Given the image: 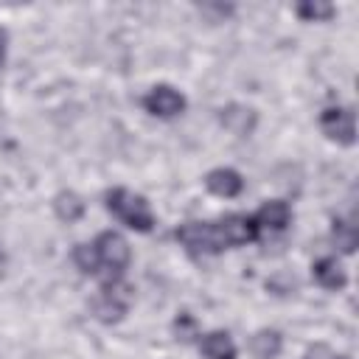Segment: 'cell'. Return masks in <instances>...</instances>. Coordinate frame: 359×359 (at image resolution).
Masks as SVG:
<instances>
[{
    "instance_id": "8fae6325",
    "label": "cell",
    "mask_w": 359,
    "mask_h": 359,
    "mask_svg": "<svg viewBox=\"0 0 359 359\" xmlns=\"http://www.w3.org/2000/svg\"><path fill=\"white\" fill-rule=\"evenodd\" d=\"M219 121L227 132L238 135V137H247L252 129H255V109L250 107H241V104H230L219 112Z\"/></svg>"
},
{
    "instance_id": "4fadbf2b",
    "label": "cell",
    "mask_w": 359,
    "mask_h": 359,
    "mask_svg": "<svg viewBox=\"0 0 359 359\" xmlns=\"http://www.w3.org/2000/svg\"><path fill=\"white\" fill-rule=\"evenodd\" d=\"M280 348H283V337L275 328H261L250 339V351L255 359H278Z\"/></svg>"
},
{
    "instance_id": "9a60e30c",
    "label": "cell",
    "mask_w": 359,
    "mask_h": 359,
    "mask_svg": "<svg viewBox=\"0 0 359 359\" xmlns=\"http://www.w3.org/2000/svg\"><path fill=\"white\" fill-rule=\"evenodd\" d=\"M331 238H334V244H337L339 252L351 255L356 250V241H359L356 224L353 222H345V219H334L331 222Z\"/></svg>"
},
{
    "instance_id": "d6986e66",
    "label": "cell",
    "mask_w": 359,
    "mask_h": 359,
    "mask_svg": "<svg viewBox=\"0 0 359 359\" xmlns=\"http://www.w3.org/2000/svg\"><path fill=\"white\" fill-rule=\"evenodd\" d=\"M6 50H8V31L0 25V65L6 62Z\"/></svg>"
},
{
    "instance_id": "277c9868",
    "label": "cell",
    "mask_w": 359,
    "mask_h": 359,
    "mask_svg": "<svg viewBox=\"0 0 359 359\" xmlns=\"http://www.w3.org/2000/svg\"><path fill=\"white\" fill-rule=\"evenodd\" d=\"M135 300V289L123 280V278H115V280H104L98 294L93 297V314L101 320V323H121L129 311Z\"/></svg>"
},
{
    "instance_id": "44dd1931",
    "label": "cell",
    "mask_w": 359,
    "mask_h": 359,
    "mask_svg": "<svg viewBox=\"0 0 359 359\" xmlns=\"http://www.w3.org/2000/svg\"><path fill=\"white\" fill-rule=\"evenodd\" d=\"M334 359H351V356H334Z\"/></svg>"
},
{
    "instance_id": "ffe728a7",
    "label": "cell",
    "mask_w": 359,
    "mask_h": 359,
    "mask_svg": "<svg viewBox=\"0 0 359 359\" xmlns=\"http://www.w3.org/2000/svg\"><path fill=\"white\" fill-rule=\"evenodd\" d=\"M0 264H3V244H0Z\"/></svg>"
},
{
    "instance_id": "5bb4252c",
    "label": "cell",
    "mask_w": 359,
    "mask_h": 359,
    "mask_svg": "<svg viewBox=\"0 0 359 359\" xmlns=\"http://www.w3.org/2000/svg\"><path fill=\"white\" fill-rule=\"evenodd\" d=\"M84 210H87V205H84V199H81L76 191H59V194L53 196V213H56L62 222H67V224L79 222V219L84 216Z\"/></svg>"
},
{
    "instance_id": "8992f818",
    "label": "cell",
    "mask_w": 359,
    "mask_h": 359,
    "mask_svg": "<svg viewBox=\"0 0 359 359\" xmlns=\"http://www.w3.org/2000/svg\"><path fill=\"white\" fill-rule=\"evenodd\" d=\"M140 104H143V109H146L149 115L163 118V121H171V118L182 115L185 107H188L185 95H182L177 87H171V84H154V87L143 95Z\"/></svg>"
},
{
    "instance_id": "9c48e42d",
    "label": "cell",
    "mask_w": 359,
    "mask_h": 359,
    "mask_svg": "<svg viewBox=\"0 0 359 359\" xmlns=\"http://www.w3.org/2000/svg\"><path fill=\"white\" fill-rule=\"evenodd\" d=\"M205 188L213 194V196H222V199H233L244 191V177L236 171V168H213L205 174Z\"/></svg>"
},
{
    "instance_id": "7c38bea8",
    "label": "cell",
    "mask_w": 359,
    "mask_h": 359,
    "mask_svg": "<svg viewBox=\"0 0 359 359\" xmlns=\"http://www.w3.org/2000/svg\"><path fill=\"white\" fill-rule=\"evenodd\" d=\"M199 351L205 359H236L238 348L227 331H210L199 337Z\"/></svg>"
},
{
    "instance_id": "ac0fdd59",
    "label": "cell",
    "mask_w": 359,
    "mask_h": 359,
    "mask_svg": "<svg viewBox=\"0 0 359 359\" xmlns=\"http://www.w3.org/2000/svg\"><path fill=\"white\" fill-rule=\"evenodd\" d=\"M174 334H177V339L188 342L191 337H196V320H194L188 311H182V314L174 320Z\"/></svg>"
},
{
    "instance_id": "5b68a950",
    "label": "cell",
    "mask_w": 359,
    "mask_h": 359,
    "mask_svg": "<svg viewBox=\"0 0 359 359\" xmlns=\"http://www.w3.org/2000/svg\"><path fill=\"white\" fill-rule=\"evenodd\" d=\"M320 129L328 140H337L339 146L356 143V115L353 107H325L320 112Z\"/></svg>"
},
{
    "instance_id": "30bf717a",
    "label": "cell",
    "mask_w": 359,
    "mask_h": 359,
    "mask_svg": "<svg viewBox=\"0 0 359 359\" xmlns=\"http://www.w3.org/2000/svg\"><path fill=\"white\" fill-rule=\"evenodd\" d=\"M311 278H314L317 286H323V289H328V292H339V289L348 286V272H345L342 264H339L337 258H331V255H323V258H317V261L311 264Z\"/></svg>"
},
{
    "instance_id": "6da1fadb",
    "label": "cell",
    "mask_w": 359,
    "mask_h": 359,
    "mask_svg": "<svg viewBox=\"0 0 359 359\" xmlns=\"http://www.w3.org/2000/svg\"><path fill=\"white\" fill-rule=\"evenodd\" d=\"M104 205L129 230L149 233L154 227V213H151L146 196H140V194H135L129 188H109L107 196H104Z\"/></svg>"
},
{
    "instance_id": "ba28073f",
    "label": "cell",
    "mask_w": 359,
    "mask_h": 359,
    "mask_svg": "<svg viewBox=\"0 0 359 359\" xmlns=\"http://www.w3.org/2000/svg\"><path fill=\"white\" fill-rule=\"evenodd\" d=\"M258 230H269V233H283L292 222V208L286 199H266L255 213H252Z\"/></svg>"
},
{
    "instance_id": "7a4b0ae2",
    "label": "cell",
    "mask_w": 359,
    "mask_h": 359,
    "mask_svg": "<svg viewBox=\"0 0 359 359\" xmlns=\"http://www.w3.org/2000/svg\"><path fill=\"white\" fill-rule=\"evenodd\" d=\"M93 255H95V266H98L95 278H104V280L123 278V272H126V266L132 261L129 241L118 230L98 233V238L93 241Z\"/></svg>"
},
{
    "instance_id": "2e32d148",
    "label": "cell",
    "mask_w": 359,
    "mask_h": 359,
    "mask_svg": "<svg viewBox=\"0 0 359 359\" xmlns=\"http://www.w3.org/2000/svg\"><path fill=\"white\" fill-rule=\"evenodd\" d=\"M294 14L303 22H328L337 14V8L331 3H323V0H306V3H297L294 6Z\"/></svg>"
},
{
    "instance_id": "52a82bcc",
    "label": "cell",
    "mask_w": 359,
    "mask_h": 359,
    "mask_svg": "<svg viewBox=\"0 0 359 359\" xmlns=\"http://www.w3.org/2000/svg\"><path fill=\"white\" fill-rule=\"evenodd\" d=\"M216 224H219V233H222V241H224L227 250H230V247L252 244V241H258V236H261L255 219H252V216H244V213H227V216L216 219Z\"/></svg>"
},
{
    "instance_id": "3957f363",
    "label": "cell",
    "mask_w": 359,
    "mask_h": 359,
    "mask_svg": "<svg viewBox=\"0 0 359 359\" xmlns=\"http://www.w3.org/2000/svg\"><path fill=\"white\" fill-rule=\"evenodd\" d=\"M174 238L180 241V247L191 255V258H202V255H219L224 252V241L219 233L216 222H185L174 230Z\"/></svg>"
},
{
    "instance_id": "e0dca14e",
    "label": "cell",
    "mask_w": 359,
    "mask_h": 359,
    "mask_svg": "<svg viewBox=\"0 0 359 359\" xmlns=\"http://www.w3.org/2000/svg\"><path fill=\"white\" fill-rule=\"evenodd\" d=\"M73 264L81 275H98V266H95V255H93V244H76L73 247Z\"/></svg>"
}]
</instances>
